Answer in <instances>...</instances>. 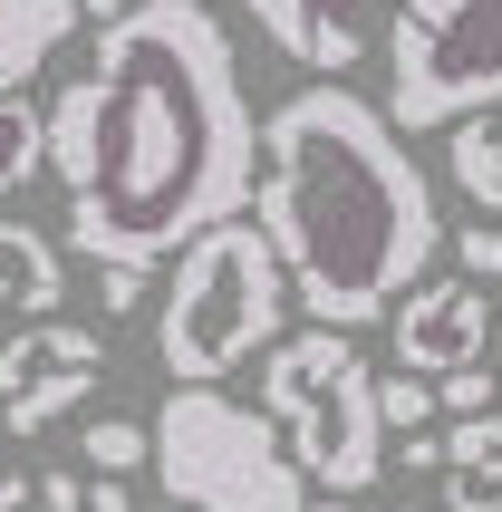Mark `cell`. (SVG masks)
<instances>
[{"label":"cell","instance_id":"6da1fadb","mask_svg":"<svg viewBox=\"0 0 502 512\" xmlns=\"http://www.w3.org/2000/svg\"><path fill=\"white\" fill-rule=\"evenodd\" d=\"M49 174L68 184L78 261H174L251 213L261 116L242 97L232 29L203 0H155L97 29L87 78L49 97Z\"/></svg>","mask_w":502,"mask_h":512},{"label":"cell","instance_id":"7a4b0ae2","mask_svg":"<svg viewBox=\"0 0 502 512\" xmlns=\"http://www.w3.org/2000/svg\"><path fill=\"white\" fill-rule=\"evenodd\" d=\"M251 213L271 242L280 281L319 329L358 339L425 281V261L445 252V213L425 184L416 145L367 107L358 87H300L261 116V165H251Z\"/></svg>","mask_w":502,"mask_h":512},{"label":"cell","instance_id":"3957f363","mask_svg":"<svg viewBox=\"0 0 502 512\" xmlns=\"http://www.w3.org/2000/svg\"><path fill=\"white\" fill-rule=\"evenodd\" d=\"M280 319H290V281L271 242L251 223H213L203 242L174 252L165 310H155V368L174 387H223L232 368L280 348Z\"/></svg>","mask_w":502,"mask_h":512},{"label":"cell","instance_id":"277c9868","mask_svg":"<svg viewBox=\"0 0 502 512\" xmlns=\"http://www.w3.org/2000/svg\"><path fill=\"white\" fill-rule=\"evenodd\" d=\"M261 416H271L280 455L300 464V484L358 503L387 474V426H377V377H367L358 339L338 329H300L261 358Z\"/></svg>","mask_w":502,"mask_h":512},{"label":"cell","instance_id":"5b68a950","mask_svg":"<svg viewBox=\"0 0 502 512\" xmlns=\"http://www.w3.org/2000/svg\"><path fill=\"white\" fill-rule=\"evenodd\" d=\"M155 484L174 512H300L309 484L280 455V435L261 406H232L223 387H174L155 416Z\"/></svg>","mask_w":502,"mask_h":512},{"label":"cell","instance_id":"8992f818","mask_svg":"<svg viewBox=\"0 0 502 512\" xmlns=\"http://www.w3.org/2000/svg\"><path fill=\"white\" fill-rule=\"evenodd\" d=\"M502 107V0H396L387 20V126H464Z\"/></svg>","mask_w":502,"mask_h":512},{"label":"cell","instance_id":"52a82bcc","mask_svg":"<svg viewBox=\"0 0 502 512\" xmlns=\"http://www.w3.org/2000/svg\"><path fill=\"white\" fill-rule=\"evenodd\" d=\"M97 377H107V339L97 329H78V319H29L20 339H0V426L39 435L58 426L68 406L97 397Z\"/></svg>","mask_w":502,"mask_h":512},{"label":"cell","instance_id":"ba28073f","mask_svg":"<svg viewBox=\"0 0 502 512\" xmlns=\"http://www.w3.org/2000/svg\"><path fill=\"white\" fill-rule=\"evenodd\" d=\"M387 339H396V368L435 387V377H454V368H483V348H493V300H483L464 271H454V281H416L387 310Z\"/></svg>","mask_w":502,"mask_h":512},{"label":"cell","instance_id":"9c48e42d","mask_svg":"<svg viewBox=\"0 0 502 512\" xmlns=\"http://www.w3.org/2000/svg\"><path fill=\"white\" fill-rule=\"evenodd\" d=\"M232 10H242L280 58H300V68H319V78H338V87H348V68L367 58V29L319 10V0H232Z\"/></svg>","mask_w":502,"mask_h":512},{"label":"cell","instance_id":"30bf717a","mask_svg":"<svg viewBox=\"0 0 502 512\" xmlns=\"http://www.w3.org/2000/svg\"><path fill=\"white\" fill-rule=\"evenodd\" d=\"M58 300H68V261H58V242L39 223H20V213H0V310L58 319Z\"/></svg>","mask_w":502,"mask_h":512},{"label":"cell","instance_id":"8fae6325","mask_svg":"<svg viewBox=\"0 0 502 512\" xmlns=\"http://www.w3.org/2000/svg\"><path fill=\"white\" fill-rule=\"evenodd\" d=\"M78 39V0H0V97H20Z\"/></svg>","mask_w":502,"mask_h":512},{"label":"cell","instance_id":"7c38bea8","mask_svg":"<svg viewBox=\"0 0 502 512\" xmlns=\"http://www.w3.org/2000/svg\"><path fill=\"white\" fill-rule=\"evenodd\" d=\"M445 174H454V194L474 203L483 223H502V107L464 116V126L445 136Z\"/></svg>","mask_w":502,"mask_h":512},{"label":"cell","instance_id":"4fadbf2b","mask_svg":"<svg viewBox=\"0 0 502 512\" xmlns=\"http://www.w3.org/2000/svg\"><path fill=\"white\" fill-rule=\"evenodd\" d=\"M39 165H49V116L29 97H0V194H20Z\"/></svg>","mask_w":502,"mask_h":512},{"label":"cell","instance_id":"5bb4252c","mask_svg":"<svg viewBox=\"0 0 502 512\" xmlns=\"http://www.w3.org/2000/svg\"><path fill=\"white\" fill-rule=\"evenodd\" d=\"M87 474H107V484H126L136 464H155V435H145V416H97V426L78 435Z\"/></svg>","mask_w":502,"mask_h":512},{"label":"cell","instance_id":"9a60e30c","mask_svg":"<svg viewBox=\"0 0 502 512\" xmlns=\"http://www.w3.org/2000/svg\"><path fill=\"white\" fill-rule=\"evenodd\" d=\"M39 503H49V512H136V493L78 464V474H39Z\"/></svg>","mask_w":502,"mask_h":512},{"label":"cell","instance_id":"2e32d148","mask_svg":"<svg viewBox=\"0 0 502 512\" xmlns=\"http://www.w3.org/2000/svg\"><path fill=\"white\" fill-rule=\"evenodd\" d=\"M377 426H387V435H425V426H435V387L406 377V368L377 377Z\"/></svg>","mask_w":502,"mask_h":512},{"label":"cell","instance_id":"e0dca14e","mask_svg":"<svg viewBox=\"0 0 502 512\" xmlns=\"http://www.w3.org/2000/svg\"><path fill=\"white\" fill-rule=\"evenodd\" d=\"M435 512H502V455H493V464H454Z\"/></svg>","mask_w":502,"mask_h":512},{"label":"cell","instance_id":"ac0fdd59","mask_svg":"<svg viewBox=\"0 0 502 512\" xmlns=\"http://www.w3.org/2000/svg\"><path fill=\"white\" fill-rule=\"evenodd\" d=\"M502 455V416H454L445 426V474L454 464H493Z\"/></svg>","mask_w":502,"mask_h":512},{"label":"cell","instance_id":"d6986e66","mask_svg":"<svg viewBox=\"0 0 502 512\" xmlns=\"http://www.w3.org/2000/svg\"><path fill=\"white\" fill-rule=\"evenodd\" d=\"M435 416H493V368H454V377H435Z\"/></svg>","mask_w":502,"mask_h":512},{"label":"cell","instance_id":"ffe728a7","mask_svg":"<svg viewBox=\"0 0 502 512\" xmlns=\"http://www.w3.org/2000/svg\"><path fill=\"white\" fill-rule=\"evenodd\" d=\"M454 261H464V281H502V223H464L454 232Z\"/></svg>","mask_w":502,"mask_h":512},{"label":"cell","instance_id":"44dd1931","mask_svg":"<svg viewBox=\"0 0 502 512\" xmlns=\"http://www.w3.org/2000/svg\"><path fill=\"white\" fill-rule=\"evenodd\" d=\"M97 300H107V319H126L145 300V271L136 261H97Z\"/></svg>","mask_w":502,"mask_h":512},{"label":"cell","instance_id":"7402d4cb","mask_svg":"<svg viewBox=\"0 0 502 512\" xmlns=\"http://www.w3.org/2000/svg\"><path fill=\"white\" fill-rule=\"evenodd\" d=\"M387 455L406 464V474H435V464H445V435H435V426H425V435H396Z\"/></svg>","mask_w":502,"mask_h":512},{"label":"cell","instance_id":"603a6c76","mask_svg":"<svg viewBox=\"0 0 502 512\" xmlns=\"http://www.w3.org/2000/svg\"><path fill=\"white\" fill-rule=\"evenodd\" d=\"M20 503H29V464L0 445V512H20Z\"/></svg>","mask_w":502,"mask_h":512},{"label":"cell","instance_id":"cb8c5ba5","mask_svg":"<svg viewBox=\"0 0 502 512\" xmlns=\"http://www.w3.org/2000/svg\"><path fill=\"white\" fill-rule=\"evenodd\" d=\"M126 10H155V0H78V20H97V29H107V20H126Z\"/></svg>","mask_w":502,"mask_h":512},{"label":"cell","instance_id":"d4e9b609","mask_svg":"<svg viewBox=\"0 0 502 512\" xmlns=\"http://www.w3.org/2000/svg\"><path fill=\"white\" fill-rule=\"evenodd\" d=\"M319 10H338V20H358V10H377V0H319Z\"/></svg>","mask_w":502,"mask_h":512},{"label":"cell","instance_id":"484cf974","mask_svg":"<svg viewBox=\"0 0 502 512\" xmlns=\"http://www.w3.org/2000/svg\"><path fill=\"white\" fill-rule=\"evenodd\" d=\"M300 512H348V503H338V493H309V503Z\"/></svg>","mask_w":502,"mask_h":512},{"label":"cell","instance_id":"4316f807","mask_svg":"<svg viewBox=\"0 0 502 512\" xmlns=\"http://www.w3.org/2000/svg\"><path fill=\"white\" fill-rule=\"evenodd\" d=\"M493 348H502V310H493ZM493 406H502V368H493Z\"/></svg>","mask_w":502,"mask_h":512},{"label":"cell","instance_id":"83f0119b","mask_svg":"<svg viewBox=\"0 0 502 512\" xmlns=\"http://www.w3.org/2000/svg\"><path fill=\"white\" fill-rule=\"evenodd\" d=\"M396 512H435V503H396Z\"/></svg>","mask_w":502,"mask_h":512},{"label":"cell","instance_id":"f1b7e54d","mask_svg":"<svg viewBox=\"0 0 502 512\" xmlns=\"http://www.w3.org/2000/svg\"><path fill=\"white\" fill-rule=\"evenodd\" d=\"M136 512H174V503H136Z\"/></svg>","mask_w":502,"mask_h":512}]
</instances>
